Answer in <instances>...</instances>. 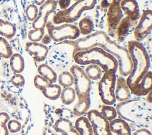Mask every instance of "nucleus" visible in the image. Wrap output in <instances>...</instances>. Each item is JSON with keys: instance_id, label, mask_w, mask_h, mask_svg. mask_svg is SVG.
I'll return each instance as SVG.
<instances>
[{"instance_id": "1", "label": "nucleus", "mask_w": 152, "mask_h": 135, "mask_svg": "<svg viewBox=\"0 0 152 135\" xmlns=\"http://www.w3.org/2000/svg\"><path fill=\"white\" fill-rule=\"evenodd\" d=\"M80 44L85 50L94 47L103 49L116 59L119 75L127 77L130 73L132 63L127 47L112 40L104 31H97L81 37Z\"/></svg>"}, {"instance_id": "2", "label": "nucleus", "mask_w": 152, "mask_h": 135, "mask_svg": "<svg viewBox=\"0 0 152 135\" xmlns=\"http://www.w3.org/2000/svg\"><path fill=\"white\" fill-rule=\"evenodd\" d=\"M118 115L126 122L137 125L150 124L152 120L151 104L142 99H129L119 102L116 107Z\"/></svg>"}, {"instance_id": "3", "label": "nucleus", "mask_w": 152, "mask_h": 135, "mask_svg": "<svg viewBox=\"0 0 152 135\" xmlns=\"http://www.w3.org/2000/svg\"><path fill=\"white\" fill-rule=\"evenodd\" d=\"M69 72L74 77V89L78 98L74 107L73 112L75 116L79 117L84 115L90 109L91 81L87 76L80 65H73L70 68Z\"/></svg>"}, {"instance_id": "4", "label": "nucleus", "mask_w": 152, "mask_h": 135, "mask_svg": "<svg viewBox=\"0 0 152 135\" xmlns=\"http://www.w3.org/2000/svg\"><path fill=\"white\" fill-rule=\"evenodd\" d=\"M127 49L131 58L132 70L126 77V83L130 89L137 83L149 70L150 59L148 52L142 44L135 40L129 41Z\"/></svg>"}, {"instance_id": "5", "label": "nucleus", "mask_w": 152, "mask_h": 135, "mask_svg": "<svg viewBox=\"0 0 152 135\" xmlns=\"http://www.w3.org/2000/svg\"><path fill=\"white\" fill-rule=\"evenodd\" d=\"M74 60L78 65L95 64L99 66L103 71L116 72L118 63L116 59L110 54L99 47L86 50L77 52L73 55Z\"/></svg>"}, {"instance_id": "6", "label": "nucleus", "mask_w": 152, "mask_h": 135, "mask_svg": "<svg viewBox=\"0 0 152 135\" xmlns=\"http://www.w3.org/2000/svg\"><path fill=\"white\" fill-rule=\"evenodd\" d=\"M96 2L97 0H79L68 8L56 12L53 17V23H72L80 18L83 12L92 9Z\"/></svg>"}, {"instance_id": "7", "label": "nucleus", "mask_w": 152, "mask_h": 135, "mask_svg": "<svg viewBox=\"0 0 152 135\" xmlns=\"http://www.w3.org/2000/svg\"><path fill=\"white\" fill-rule=\"evenodd\" d=\"M46 27L50 39L56 42L65 40H75L80 36L78 28L72 23H64L55 25L52 22L48 21Z\"/></svg>"}, {"instance_id": "8", "label": "nucleus", "mask_w": 152, "mask_h": 135, "mask_svg": "<svg viewBox=\"0 0 152 135\" xmlns=\"http://www.w3.org/2000/svg\"><path fill=\"white\" fill-rule=\"evenodd\" d=\"M116 75L113 71L104 72L98 83V92L104 105H113L116 100L115 96Z\"/></svg>"}, {"instance_id": "9", "label": "nucleus", "mask_w": 152, "mask_h": 135, "mask_svg": "<svg viewBox=\"0 0 152 135\" xmlns=\"http://www.w3.org/2000/svg\"><path fill=\"white\" fill-rule=\"evenodd\" d=\"M86 117L90 122L94 135H113L108 121L97 110H88Z\"/></svg>"}, {"instance_id": "10", "label": "nucleus", "mask_w": 152, "mask_h": 135, "mask_svg": "<svg viewBox=\"0 0 152 135\" xmlns=\"http://www.w3.org/2000/svg\"><path fill=\"white\" fill-rule=\"evenodd\" d=\"M152 11L145 10L142 14L140 20L135 27L134 36L135 41L141 42L151 32Z\"/></svg>"}, {"instance_id": "11", "label": "nucleus", "mask_w": 152, "mask_h": 135, "mask_svg": "<svg viewBox=\"0 0 152 135\" xmlns=\"http://www.w3.org/2000/svg\"><path fill=\"white\" fill-rule=\"evenodd\" d=\"M58 2L56 0H46L38 8V15L32 22L33 28H45L49 16L56 9Z\"/></svg>"}, {"instance_id": "12", "label": "nucleus", "mask_w": 152, "mask_h": 135, "mask_svg": "<svg viewBox=\"0 0 152 135\" xmlns=\"http://www.w3.org/2000/svg\"><path fill=\"white\" fill-rule=\"evenodd\" d=\"M25 50L32 58L37 62L45 60L49 52L48 47L39 42L28 41L25 46Z\"/></svg>"}, {"instance_id": "13", "label": "nucleus", "mask_w": 152, "mask_h": 135, "mask_svg": "<svg viewBox=\"0 0 152 135\" xmlns=\"http://www.w3.org/2000/svg\"><path fill=\"white\" fill-rule=\"evenodd\" d=\"M152 89V72L148 70L142 79L131 88L130 90L132 94L137 97L147 95Z\"/></svg>"}, {"instance_id": "14", "label": "nucleus", "mask_w": 152, "mask_h": 135, "mask_svg": "<svg viewBox=\"0 0 152 135\" xmlns=\"http://www.w3.org/2000/svg\"><path fill=\"white\" fill-rule=\"evenodd\" d=\"M54 131L61 135H79L73 123L66 117H59L53 124Z\"/></svg>"}, {"instance_id": "15", "label": "nucleus", "mask_w": 152, "mask_h": 135, "mask_svg": "<svg viewBox=\"0 0 152 135\" xmlns=\"http://www.w3.org/2000/svg\"><path fill=\"white\" fill-rule=\"evenodd\" d=\"M115 96L116 100L119 102L126 101L131 99V90L126 83V78L122 76L119 75L116 76Z\"/></svg>"}, {"instance_id": "16", "label": "nucleus", "mask_w": 152, "mask_h": 135, "mask_svg": "<svg viewBox=\"0 0 152 135\" xmlns=\"http://www.w3.org/2000/svg\"><path fill=\"white\" fill-rule=\"evenodd\" d=\"M122 11L120 7V2L113 0L107 12V22L109 27L112 29L117 28L122 19Z\"/></svg>"}, {"instance_id": "17", "label": "nucleus", "mask_w": 152, "mask_h": 135, "mask_svg": "<svg viewBox=\"0 0 152 135\" xmlns=\"http://www.w3.org/2000/svg\"><path fill=\"white\" fill-rule=\"evenodd\" d=\"M120 7L131 20L135 21L140 18V8L136 0H121Z\"/></svg>"}, {"instance_id": "18", "label": "nucleus", "mask_w": 152, "mask_h": 135, "mask_svg": "<svg viewBox=\"0 0 152 135\" xmlns=\"http://www.w3.org/2000/svg\"><path fill=\"white\" fill-rule=\"evenodd\" d=\"M110 127L113 134L132 135V130L129 124L122 118H116L110 121Z\"/></svg>"}, {"instance_id": "19", "label": "nucleus", "mask_w": 152, "mask_h": 135, "mask_svg": "<svg viewBox=\"0 0 152 135\" xmlns=\"http://www.w3.org/2000/svg\"><path fill=\"white\" fill-rule=\"evenodd\" d=\"M74 125L79 133V135H94L91 124L86 116L83 115L78 117Z\"/></svg>"}, {"instance_id": "20", "label": "nucleus", "mask_w": 152, "mask_h": 135, "mask_svg": "<svg viewBox=\"0 0 152 135\" xmlns=\"http://www.w3.org/2000/svg\"><path fill=\"white\" fill-rule=\"evenodd\" d=\"M37 72L50 83H55L57 81L58 76L56 73L50 66L46 63L41 64L38 66Z\"/></svg>"}, {"instance_id": "21", "label": "nucleus", "mask_w": 152, "mask_h": 135, "mask_svg": "<svg viewBox=\"0 0 152 135\" xmlns=\"http://www.w3.org/2000/svg\"><path fill=\"white\" fill-rule=\"evenodd\" d=\"M62 87L56 83H49L42 91V94L51 101L58 99L60 97Z\"/></svg>"}, {"instance_id": "22", "label": "nucleus", "mask_w": 152, "mask_h": 135, "mask_svg": "<svg viewBox=\"0 0 152 135\" xmlns=\"http://www.w3.org/2000/svg\"><path fill=\"white\" fill-rule=\"evenodd\" d=\"M10 66L14 73H21L24 69V59L21 54L13 53L10 58Z\"/></svg>"}, {"instance_id": "23", "label": "nucleus", "mask_w": 152, "mask_h": 135, "mask_svg": "<svg viewBox=\"0 0 152 135\" xmlns=\"http://www.w3.org/2000/svg\"><path fill=\"white\" fill-rule=\"evenodd\" d=\"M16 33L15 26L11 22L1 20L0 22V35L6 39L12 38Z\"/></svg>"}, {"instance_id": "24", "label": "nucleus", "mask_w": 152, "mask_h": 135, "mask_svg": "<svg viewBox=\"0 0 152 135\" xmlns=\"http://www.w3.org/2000/svg\"><path fill=\"white\" fill-rule=\"evenodd\" d=\"M131 20L128 17L121 20L117 27V34L118 41L122 42L128 36L131 29Z\"/></svg>"}, {"instance_id": "25", "label": "nucleus", "mask_w": 152, "mask_h": 135, "mask_svg": "<svg viewBox=\"0 0 152 135\" xmlns=\"http://www.w3.org/2000/svg\"><path fill=\"white\" fill-rule=\"evenodd\" d=\"M76 97L77 96L74 88L70 86L63 88V89H62L59 98L63 104L68 105L75 101Z\"/></svg>"}, {"instance_id": "26", "label": "nucleus", "mask_w": 152, "mask_h": 135, "mask_svg": "<svg viewBox=\"0 0 152 135\" xmlns=\"http://www.w3.org/2000/svg\"><path fill=\"white\" fill-rule=\"evenodd\" d=\"M94 27V25L92 19L89 17H85L79 21L78 28L80 34L87 36L92 33Z\"/></svg>"}, {"instance_id": "27", "label": "nucleus", "mask_w": 152, "mask_h": 135, "mask_svg": "<svg viewBox=\"0 0 152 135\" xmlns=\"http://www.w3.org/2000/svg\"><path fill=\"white\" fill-rule=\"evenodd\" d=\"M84 70L87 76L91 81L99 80L103 75L102 68L95 64L88 65Z\"/></svg>"}, {"instance_id": "28", "label": "nucleus", "mask_w": 152, "mask_h": 135, "mask_svg": "<svg viewBox=\"0 0 152 135\" xmlns=\"http://www.w3.org/2000/svg\"><path fill=\"white\" fill-rule=\"evenodd\" d=\"M59 85L63 88L70 87L74 85V77L69 71L62 72L58 77Z\"/></svg>"}, {"instance_id": "29", "label": "nucleus", "mask_w": 152, "mask_h": 135, "mask_svg": "<svg viewBox=\"0 0 152 135\" xmlns=\"http://www.w3.org/2000/svg\"><path fill=\"white\" fill-rule=\"evenodd\" d=\"M13 54L12 48L7 39L0 36V57L10 59Z\"/></svg>"}, {"instance_id": "30", "label": "nucleus", "mask_w": 152, "mask_h": 135, "mask_svg": "<svg viewBox=\"0 0 152 135\" xmlns=\"http://www.w3.org/2000/svg\"><path fill=\"white\" fill-rule=\"evenodd\" d=\"M100 113L109 122L116 118L118 116L116 108L112 105H104L101 109Z\"/></svg>"}, {"instance_id": "31", "label": "nucleus", "mask_w": 152, "mask_h": 135, "mask_svg": "<svg viewBox=\"0 0 152 135\" xmlns=\"http://www.w3.org/2000/svg\"><path fill=\"white\" fill-rule=\"evenodd\" d=\"M45 35V28H33L28 33V38L30 41L39 42L42 40Z\"/></svg>"}, {"instance_id": "32", "label": "nucleus", "mask_w": 152, "mask_h": 135, "mask_svg": "<svg viewBox=\"0 0 152 135\" xmlns=\"http://www.w3.org/2000/svg\"><path fill=\"white\" fill-rule=\"evenodd\" d=\"M10 119V117L7 113L0 112V135H8L9 131L6 124Z\"/></svg>"}, {"instance_id": "33", "label": "nucleus", "mask_w": 152, "mask_h": 135, "mask_svg": "<svg viewBox=\"0 0 152 135\" xmlns=\"http://www.w3.org/2000/svg\"><path fill=\"white\" fill-rule=\"evenodd\" d=\"M38 7L35 4H29L26 8V14L28 21L33 22L38 15Z\"/></svg>"}, {"instance_id": "34", "label": "nucleus", "mask_w": 152, "mask_h": 135, "mask_svg": "<svg viewBox=\"0 0 152 135\" xmlns=\"http://www.w3.org/2000/svg\"><path fill=\"white\" fill-rule=\"evenodd\" d=\"M6 125L8 131L11 133H18L21 128V123L15 119H10Z\"/></svg>"}, {"instance_id": "35", "label": "nucleus", "mask_w": 152, "mask_h": 135, "mask_svg": "<svg viewBox=\"0 0 152 135\" xmlns=\"http://www.w3.org/2000/svg\"><path fill=\"white\" fill-rule=\"evenodd\" d=\"M33 83L37 89L42 91L49 83V82L45 78L38 74L34 76Z\"/></svg>"}, {"instance_id": "36", "label": "nucleus", "mask_w": 152, "mask_h": 135, "mask_svg": "<svg viewBox=\"0 0 152 135\" xmlns=\"http://www.w3.org/2000/svg\"><path fill=\"white\" fill-rule=\"evenodd\" d=\"M11 84L17 88H22L25 85V78L20 73H15L10 79Z\"/></svg>"}, {"instance_id": "37", "label": "nucleus", "mask_w": 152, "mask_h": 135, "mask_svg": "<svg viewBox=\"0 0 152 135\" xmlns=\"http://www.w3.org/2000/svg\"><path fill=\"white\" fill-rule=\"evenodd\" d=\"M132 135H152L151 131L147 127H140L132 132Z\"/></svg>"}, {"instance_id": "38", "label": "nucleus", "mask_w": 152, "mask_h": 135, "mask_svg": "<svg viewBox=\"0 0 152 135\" xmlns=\"http://www.w3.org/2000/svg\"><path fill=\"white\" fill-rule=\"evenodd\" d=\"M71 0H59V5L62 9V10L68 8Z\"/></svg>"}, {"instance_id": "39", "label": "nucleus", "mask_w": 152, "mask_h": 135, "mask_svg": "<svg viewBox=\"0 0 152 135\" xmlns=\"http://www.w3.org/2000/svg\"><path fill=\"white\" fill-rule=\"evenodd\" d=\"M34 4L37 6H40L42 5L46 0H33Z\"/></svg>"}, {"instance_id": "40", "label": "nucleus", "mask_w": 152, "mask_h": 135, "mask_svg": "<svg viewBox=\"0 0 152 135\" xmlns=\"http://www.w3.org/2000/svg\"><path fill=\"white\" fill-rule=\"evenodd\" d=\"M74 1H75L77 2V1H79V0H74Z\"/></svg>"}, {"instance_id": "41", "label": "nucleus", "mask_w": 152, "mask_h": 135, "mask_svg": "<svg viewBox=\"0 0 152 135\" xmlns=\"http://www.w3.org/2000/svg\"><path fill=\"white\" fill-rule=\"evenodd\" d=\"M1 20H2V19H1V18H0V22H1Z\"/></svg>"}]
</instances>
